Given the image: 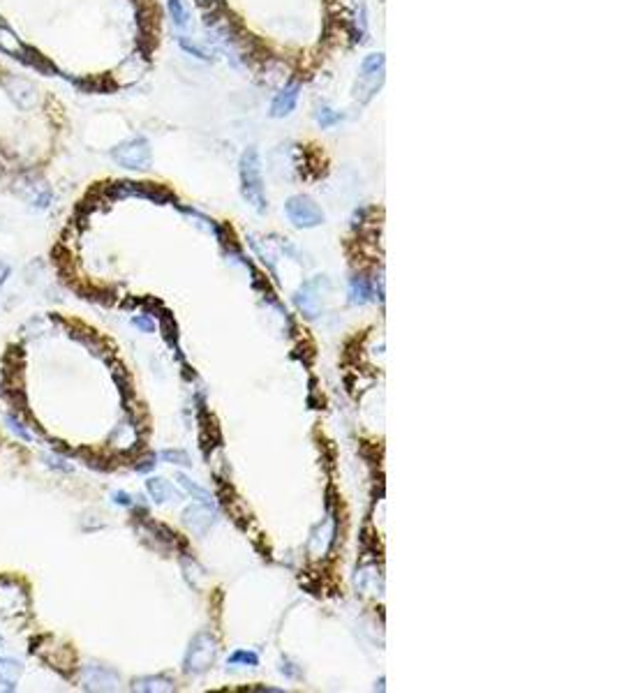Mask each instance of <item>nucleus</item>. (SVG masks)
<instances>
[{
	"instance_id": "1",
	"label": "nucleus",
	"mask_w": 617,
	"mask_h": 693,
	"mask_svg": "<svg viewBox=\"0 0 617 693\" xmlns=\"http://www.w3.org/2000/svg\"><path fill=\"white\" fill-rule=\"evenodd\" d=\"M240 183H243V196L252 203L257 211H264V183H262V167H259L257 150L250 148L243 152L240 160Z\"/></svg>"
},
{
	"instance_id": "2",
	"label": "nucleus",
	"mask_w": 617,
	"mask_h": 693,
	"mask_svg": "<svg viewBox=\"0 0 617 693\" xmlns=\"http://www.w3.org/2000/svg\"><path fill=\"white\" fill-rule=\"evenodd\" d=\"M111 157L125 169H146L150 164V146L144 137L127 139L111 150Z\"/></svg>"
},
{
	"instance_id": "3",
	"label": "nucleus",
	"mask_w": 617,
	"mask_h": 693,
	"mask_svg": "<svg viewBox=\"0 0 617 693\" xmlns=\"http://www.w3.org/2000/svg\"><path fill=\"white\" fill-rule=\"evenodd\" d=\"M215 652H218V647H215V640L211 638L208 633H199L197 638L192 640V645H190V650H188V657H186V668L190 672H201V670H206L208 666L215 661Z\"/></svg>"
},
{
	"instance_id": "4",
	"label": "nucleus",
	"mask_w": 617,
	"mask_h": 693,
	"mask_svg": "<svg viewBox=\"0 0 617 693\" xmlns=\"http://www.w3.org/2000/svg\"><path fill=\"white\" fill-rule=\"evenodd\" d=\"M287 218L296 227H317L324 220V213L308 196H291L287 201Z\"/></svg>"
},
{
	"instance_id": "5",
	"label": "nucleus",
	"mask_w": 617,
	"mask_h": 693,
	"mask_svg": "<svg viewBox=\"0 0 617 693\" xmlns=\"http://www.w3.org/2000/svg\"><path fill=\"white\" fill-rule=\"evenodd\" d=\"M5 91H8L10 98L14 100L19 106H23V109L33 106L35 100H37L35 88L30 86L25 79H19V76H8V79H5Z\"/></svg>"
},
{
	"instance_id": "6",
	"label": "nucleus",
	"mask_w": 617,
	"mask_h": 693,
	"mask_svg": "<svg viewBox=\"0 0 617 693\" xmlns=\"http://www.w3.org/2000/svg\"><path fill=\"white\" fill-rule=\"evenodd\" d=\"M0 51H5L8 56H14V58H21L25 63H28V56H33L30 49L23 47L21 40L14 35V30H12L8 23H0Z\"/></svg>"
},
{
	"instance_id": "7",
	"label": "nucleus",
	"mask_w": 617,
	"mask_h": 693,
	"mask_svg": "<svg viewBox=\"0 0 617 693\" xmlns=\"http://www.w3.org/2000/svg\"><path fill=\"white\" fill-rule=\"evenodd\" d=\"M298 91H301L298 84H291V86L284 88V91L276 98V102H273V116L282 118V116H287V113L294 111L296 100H298Z\"/></svg>"
},
{
	"instance_id": "8",
	"label": "nucleus",
	"mask_w": 617,
	"mask_h": 693,
	"mask_svg": "<svg viewBox=\"0 0 617 693\" xmlns=\"http://www.w3.org/2000/svg\"><path fill=\"white\" fill-rule=\"evenodd\" d=\"M317 280L315 282H308L305 287L298 291L296 294V305L303 310L308 317H317V313H319V296H317Z\"/></svg>"
},
{
	"instance_id": "9",
	"label": "nucleus",
	"mask_w": 617,
	"mask_h": 693,
	"mask_svg": "<svg viewBox=\"0 0 617 693\" xmlns=\"http://www.w3.org/2000/svg\"><path fill=\"white\" fill-rule=\"evenodd\" d=\"M186 523L190 530L203 534L208 530V525L213 523V511L208 506H192L186 511Z\"/></svg>"
},
{
	"instance_id": "10",
	"label": "nucleus",
	"mask_w": 617,
	"mask_h": 693,
	"mask_svg": "<svg viewBox=\"0 0 617 693\" xmlns=\"http://www.w3.org/2000/svg\"><path fill=\"white\" fill-rule=\"evenodd\" d=\"M100 670H102V666H91V668H86V675H84L86 689H116V675L104 679L100 675Z\"/></svg>"
},
{
	"instance_id": "11",
	"label": "nucleus",
	"mask_w": 617,
	"mask_h": 693,
	"mask_svg": "<svg viewBox=\"0 0 617 693\" xmlns=\"http://www.w3.org/2000/svg\"><path fill=\"white\" fill-rule=\"evenodd\" d=\"M146 488H148V492H150V497L155 499V501H169V499H174L176 497V490H174V486H171L169 481H164V479H148L146 481Z\"/></svg>"
},
{
	"instance_id": "12",
	"label": "nucleus",
	"mask_w": 617,
	"mask_h": 693,
	"mask_svg": "<svg viewBox=\"0 0 617 693\" xmlns=\"http://www.w3.org/2000/svg\"><path fill=\"white\" fill-rule=\"evenodd\" d=\"M19 675H21V663H16L12 659H0V684H5L8 689H14Z\"/></svg>"
},
{
	"instance_id": "13",
	"label": "nucleus",
	"mask_w": 617,
	"mask_h": 693,
	"mask_svg": "<svg viewBox=\"0 0 617 693\" xmlns=\"http://www.w3.org/2000/svg\"><path fill=\"white\" fill-rule=\"evenodd\" d=\"M349 296H352L354 303H368L370 301V287L363 277H354L352 287H349Z\"/></svg>"
},
{
	"instance_id": "14",
	"label": "nucleus",
	"mask_w": 617,
	"mask_h": 693,
	"mask_svg": "<svg viewBox=\"0 0 617 693\" xmlns=\"http://www.w3.org/2000/svg\"><path fill=\"white\" fill-rule=\"evenodd\" d=\"M5 423H8V428H10L12 432H14L19 440H23V442H33V437H30V432L25 430L23 421H21V418H19V416L8 414V416H5Z\"/></svg>"
},
{
	"instance_id": "15",
	"label": "nucleus",
	"mask_w": 617,
	"mask_h": 693,
	"mask_svg": "<svg viewBox=\"0 0 617 693\" xmlns=\"http://www.w3.org/2000/svg\"><path fill=\"white\" fill-rule=\"evenodd\" d=\"M169 12H171V16H174V21H176L178 25H186V21H188V12H186V8H183L181 0H169Z\"/></svg>"
},
{
	"instance_id": "16",
	"label": "nucleus",
	"mask_w": 617,
	"mask_h": 693,
	"mask_svg": "<svg viewBox=\"0 0 617 693\" xmlns=\"http://www.w3.org/2000/svg\"><path fill=\"white\" fill-rule=\"evenodd\" d=\"M381 67H384V56L381 54H372L363 60V74L366 76H370L372 72H377V69H381Z\"/></svg>"
},
{
	"instance_id": "17",
	"label": "nucleus",
	"mask_w": 617,
	"mask_h": 693,
	"mask_svg": "<svg viewBox=\"0 0 617 693\" xmlns=\"http://www.w3.org/2000/svg\"><path fill=\"white\" fill-rule=\"evenodd\" d=\"M257 654H254V652H236V654H234V657L232 659H229V663H250V666H257Z\"/></svg>"
},
{
	"instance_id": "18",
	"label": "nucleus",
	"mask_w": 617,
	"mask_h": 693,
	"mask_svg": "<svg viewBox=\"0 0 617 693\" xmlns=\"http://www.w3.org/2000/svg\"><path fill=\"white\" fill-rule=\"evenodd\" d=\"M317 120H319V123H322V127H328V125L338 123L340 116H338V113H333L330 109H326V106H324V109H319V113H317Z\"/></svg>"
},
{
	"instance_id": "19",
	"label": "nucleus",
	"mask_w": 617,
	"mask_h": 693,
	"mask_svg": "<svg viewBox=\"0 0 617 693\" xmlns=\"http://www.w3.org/2000/svg\"><path fill=\"white\" fill-rule=\"evenodd\" d=\"M162 457H164V460H176V465H190L188 455L181 453V451H164Z\"/></svg>"
},
{
	"instance_id": "20",
	"label": "nucleus",
	"mask_w": 617,
	"mask_h": 693,
	"mask_svg": "<svg viewBox=\"0 0 617 693\" xmlns=\"http://www.w3.org/2000/svg\"><path fill=\"white\" fill-rule=\"evenodd\" d=\"M135 326H139L142 330H146V333H150V330L155 328V323H153L150 319H146V317H135Z\"/></svg>"
},
{
	"instance_id": "21",
	"label": "nucleus",
	"mask_w": 617,
	"mask_h": 693,
	"mask_svg": "<svg viewBox=\"0 0 617 693\" xmlns=\"http://www.w3.org/2000/svg\"><path fill=\"white\" fill-rule=\"evenodd\" d=\"M44 460H49V465H51V467H58V469H63V472H69V469H72L69 465H63V460H60V457L47 455V457H44Z\"/></svg>"
},
{
	"instance_id": "22",
	"label": "nucleus",
	"mask_w": 617,
	"mask_h": 693,
	"mask_svg": "<svg viewBox=\"0 0 617 693\" xmlns=\"http://www.w3.org/2000/svg\"><path fill=\"white\" fill-rule=\"evenodd\" d=\"M113 497H116V501H118V504H123V506H130V504H132V499H130V497H127V495H125V492H113Z\"/></svg>"
},
{
	"instance_id": "23",
	"label": "nucleus",
	"mask_w": 617,
	"mask_h": 693,
	"mask_svg": "<svg viewBox=\"0 0 617 693\" xmlns=\"http://www.w3.org/2000/svg\"><path fill=\"white\" fill-rule=\"evenodd\" d=\"M8 275H10V266H8V264H3V262H0V284H3V282H5V280H8Z\"/></svg>"
}]
</instances>
